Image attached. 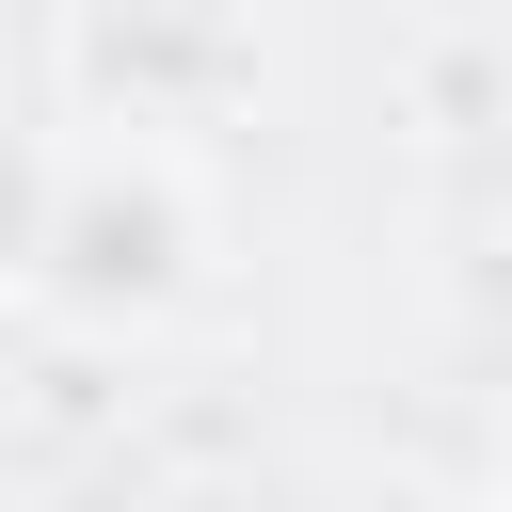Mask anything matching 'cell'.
<instances>
[{
	"mask_svg": "<svg viewBox=\"0 0 512 512\" xmlns=\"http://www.w3.org/2000/svg\"><path fill=\"white\" fill-rule=\"evenodd\" d=\"M48 288L64 304H96V320H128V304H160L176 288V256H192V208H176V176L160 160H96V176H64L48 192Z\"/></svg>",
	"mask_w": 512,
	"mask_h": 512,
	"instance_id": "6da1fadb",
	"label": "cell"
}]
</instances>
